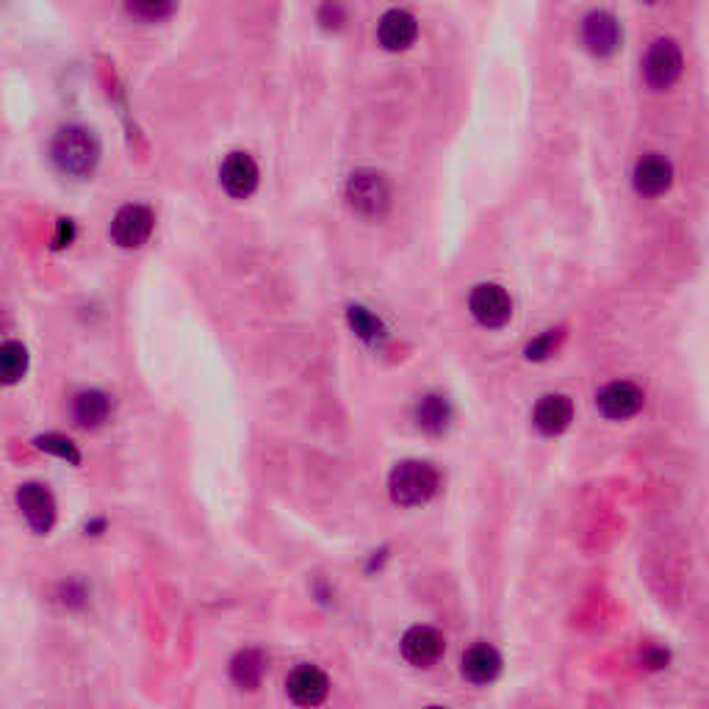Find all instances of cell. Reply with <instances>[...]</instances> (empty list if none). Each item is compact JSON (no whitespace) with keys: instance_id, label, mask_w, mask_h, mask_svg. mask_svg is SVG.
<instances>
[{"instance_id":"cell-3","label":"cell","mask_w":709,"mask_h":709,"mask_svg":"<svg viewBox=\"0 0 709 709\" xmlns=\"http://www.w3.org/2000/svg\"><path fill=\"white\" fill-rule=\"evenodd\" d=\"M347 200L361 217H383L391 205V189L380 172L358 169L347 181Z\"/></svg>"},{"instance_id":"cell-25","label":"cell","mask_w":709,"mask_h":709,"mask_svg":"<svg viewBox=\"0 0 709 709\" xmlns=\"http://www.w3.org/2000/svg\"><path fill=\"white\" fill-rule=\"evenodd\" d=\"M75 236V228L70 219H59V236L53 239V247H64V244H70Z\"/></svg>"},{"instance_id":"cell-1","label":"cell","mask_w":709,"mask_h":709,"mask_svg":"<svg viewBox=\"0 0 709 709\" xmlns=\"http://www.w3.org/2000/svg\"><path fill=\"white\" fill-rule=\"evenodd\" d=\"M50 158L59 172L70 178H89L100 164V139L92 128L86 125H64L53 136L50 145Z\"/></svg>"},{"instance_id":"cell-18","label":"cell","mask_w":709,"mask_h":709,"mask_svg":"<svg viewBox=\"0 0 709 709\" xmlns=\"http://www.w3.org/2000/svg\"><path fill=\"white\" fill-rule=\"evenodd\" d=\"M266 673V657L264 651L258 649H241L233 660H230V679L233 685L241 690H258L264 682Z\"/></svg>"},{"instance_id":"cell-5","label":"cell","mask_w":709,"mask_h":709,"mask_svg":"<svg viewBox=\"0 0 709 709\" xmlns=\"http://www.w3.org/2000/svg\"><path fill=\"white\" fill-rule=\"evenodd\" d=\"M685 59H682V50L673 39H654L651 42L646 61H643V75H646V84L651 89H671L679 75H682Z\"/></svg>"},{"instance_id":"cell-23","label":"cell","mask_w":709,"mask_h":709,"mask_svg":"<svg viewBox=\"0 0 709 709\" xmlns=\"http://www.w3.org/2000/svg\"><path fill=\"white\" fill-rule=\"evenodd\" d=\"M34 446L37 449H42V452H48V455L59 457V460H67V463H73V466H78L81 463V452H78V446L67 438V435H59V433H48V435H39L37 441H34Z\"/></svg>"},{"instance_id":"cell-8","label":"cell","mask_w":709,"mask_h":709,"mask_svg":"<svg viewBox=\"0 0 709 709\" xmlns=\"http://www.w3.org/2000/svg\"><path fill=\"white\" fill-rule=\"evenodd\" d=\"M643 388L629 380H615V383L604 385L599 394H596V408L604 419L624 421L632 419L635 413H640L643 408Z\"/></svg>"},{"instance_id":"cell-2","label":"cell","mask_w":709,"mask_h":709,"mask_svg":"<svg viewBox=\"0 0 709 709\" xmlns=\"http://www.w3.org/2000/svg\"><path fill=\"white\" fill-rule=\"evenodd\" d=\"M441 491V474L433 463L402 460L388 474V493L399 507H421Z\"/></svg>"},{"instance_id":"cell-26","label":"cell","mask_w":709,"mask_h":709,"mask_svg":"<svg viewBox=\"0 0 709 709\" xmlns=\"http://www.w3.org/2000/svg\"><path fill=\"white\" fill-rule=\"evenodd\" d=\"M427 709H446V707H427Z\"/></svg>"},{"instance_id":"cell-9","label":"cell","mask_w":709,"mask_h":709,"mask_svg":"<svg viewBox=\"0 0 709 709\" xmlns=\"http://www.w3.org/2000/svg\"><path fill=\"white\" fill-rule=\"evenodd\" d=\"M446 640L433 626H410L402 637V657L413 668H433L444 657Z\"/></svg>"},{"instance_id":"cell-7","label":"cell","mask_w":709,"mask_h":709,"mask_svg":"<svg viewBox=\"0 0 709 709\" xmlns=\"http://www.w3.org/2000/svg\"><path fill=\"white\" fill-rule=\"evenodd\" d=\"M471 316L482 327H505L513 316V300L502 286L496 283H480L469 297Z\"/></svg>"},{"instance_id":"cell-10","label":"cell","mask_w":709,"mask_h":709,"mask_svg":"<svg viewBox=\"0 0 709 709\" xmlns=\"http://www.w3.org/2000/svg\"><path fill=\"white\" fill-rule=\"evenodd\" d=\"M286 693H289V698L297 707L313 709L319 707L327 698V693H330V679H327V673L322 671V668H316V665H300V668H294V671L289 673Z\"/></svg>"},{"instance_id":"cell-21","label":"cell","mask_w":709,"mask_h":709,"mask_svg":"<svg viewBox=\"0 0 709 709\" xmlns=\"http://www.w3.org/2000/svg\"><path fill=\"white\" fill-rule=\"evenodd\" d=\"M347 322L349 327H352V333L361 338V341H366V344H372V347L383 344L385 338H388V330H385L383 322H380L372 311H366L363 305H352V308H349Z\"/></svg>"},{"instance_id":"cell-12","label":"cell","mask_w":709,"mask_h":709,"mask_svg":"<svg viewBox=\"0 0 709 709\" xmlns=\"http://www.w3.org/2000/svg\"><path fill=\"white\" fill-rule=\"evenodd\" d=\"M582 42L593 56H613L621 45V25L610 12H590L582 20Z\"/></svg>"},{"instance_id":"cell-17","label":"cell","mask_w":709,"mask_h":709,"mask_svg":"<svg viewBox=\"0 0 709 709\" xmlns=\"http://www.w3.org/2000/svg\"><path fill=\"white\" fill-rule=\"evenodd\" d=\"M673 181V167L671 161L660 153H649L637 161L635 167V189L640 194H649V197H657L662 194Z\"/></svg>"},{"instance_id":"cell-22","label":"cell","mask_w":709,"mask_h":709,"mask_svg":"<svg viewBox=\"0 0 709 709\" xmlns=\"http://www.w3.org/2000/svg\"><path fill=\"white\" fill-rule=\"evenodd\" d=\"M125 12L142 23H161L178 12V6L167 3V0H139V3H125Z\"/></svg>"},{"instance_id":"cell-11","label":"cell","mask_w":709,"mask_h":709,"mask_svg":"<svg viewBox=\"0 0 709 709\" xmlns=\"http://www.w3.org/2000/svg\"><path fill=\"white\" fill-rule=\"evenodd\" d=\"M258 178H261V172H258V164H255V158L250 153H230L219 167L222 189L236 200L250 197L258 189Z\"/></svg>"},{"instance_id":"cell-16","label":"cell","mask_w":709,"mask_h":709,"mask_svg":"<svg viewBox=\"0 0 709 709\" xmlns=\"http://www.w3.org/2000/svg\"><path fill=\"white\" fill-rule=\"evenodd\" d=\"M114 402L106 391L100 388H86L81 394H75L73 399V419L78 427L84 430H97L109 421Z\"/></svg>"},{"instance_id":"cell-6","label":"cell","mask_w":709,"mask_h":709,"mask_svg":"<svg viewBox=\"0 0 709 709\" xmlns=\"http://www.w3.org/2000/svg\"><path fill=\"white\" fill-rule=\"evenodd\" d=\"M17 507L20 513L28 521V527L34 529L37 535H48L50 529L56 527V516H59V507H56V499L53 493L39 485V482H25L17 488Z\"/></svg>"},{"instance_id":"cell-19","label":"cell","mask_w":709,"mask_h":709,"mask_svg":"<svg viewBox=\"0 0 709 709\" xmlns=\"http://www.w3.org/2000/svg\"><path fill=\"white\" fill-rule=\"evenodd\" d=\"M416 421L427 435H444L452 424V405L441 394H424L416 405Z\"/></svg>"},{"instance_id":"cell-14","label":"cell","mask_w":709,"mask_h":709,"mask_svg":"<svg viewBox=\"0 0 709 709\" xmlns=\"http://www.w3.org/2000/svg\"><path fill=\"white\" fill-rule=\"evenodd\" d=\"M574 421V402L565 394H546L532 410V424L541 435H560Z\"/></svg>"},{"instance_id":"cell-13","label":"cell","mask_w":709,"mask_h":709,"mask_svg":"<svg viewBox=\"0 0 709 709\" xmlns=\"http://www.w3.org/2000/svg\"><path fill=\"white\" fill-rule=\"evenodd\" d=\"M460 673L471 685H493L502 673V654L491 643H474L460 660Z\"/></svg>"},{"instance_id":"cell-15","label":"cell","mask_w":709,"mask_h":709,"mask_svg":"<svg viewBox=\"0 0 709 709\" xmlns=\"http://www.w3.org/2000/svg\"><path fill=\"white\" fill-rule=\"evenodd\" d=\"M419 23L408 9H388L377 25V39L385 50H405L416 42Z\"/></svg>"},{"instance_id":"cell-4","label":"cell","mask_w":709,"mask_h":709,"mask_svg":"<svg viewBox=\"0 0 709 709\" xmlns=\"http://www.w3.org/2000/svg\"><path fill=\"white\" fill-rule=\"evenodd\" d=\"M153 228H156V214L147 205H122L111 219V239L122 250H136L153 236Z\"/></svg>"},{"instance_id":"cell-20","label":"cell","mask_w":709,"mask_h":709,"mask_svg":"<svg viewBox=\"0 0 709 709\" xmlns=\"http://www.w3.org/2000/svg\"><path fill=\"white\" fill-rule=\"evenodd\" d=\"M28 372V349L20 341L0 344V385H17Z\"/></svg>"},{"instance_id":"cell-24","label":"cell","mask_w":709,"mask_h":709,"mask_svg":"<svg viewBox=\"0 0 709 709\" xmlns=\"http://www.w3.org/2000/svg\"><path fill=\"white\" fill-rule=\"evenodd\" d=\"M560 338H563L560 330H549V333H543L541 338H535V341L527 347L529 361H543V358H549L554 349H557V344H560Z\"/></svg>"}]
</instances>
